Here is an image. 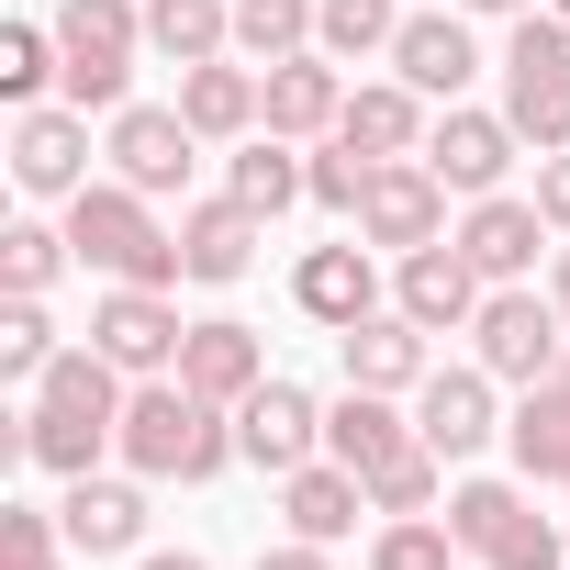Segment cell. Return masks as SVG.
<instances>
[{
	"instance_id": "6da1fadb",
	"label": "cell",
	"mask_w": 570,
	"mask_h": 570,
	"mask_svg": "<svg viewBox=\"0 0 570 570\" xmlns=\"http://www.w3.org/2000/svg\"><path fill=\"white\" fill-rule=\"evenodd\" d=\"M124 370L101 358V347H68L46 381H35V403H23V448H35V470H57V481H79V470H101V448H124Z\"/></svg>"
},
{
	"instance_id": "7a4b0ae2",
	"label": "cell",
	"mask_w": 570,
	"mask_h": 570,
	"mask_svg": "<svg viewBox=\"0 0 570 570\" xmlns=\"http://www.w3.org/2000/svg\"><path fill=\"white\" fill-rule=\"evenodd\" d=\"M124 459H135V481H213V470L235 459V414L202 403L179 370H168V381H135V403H124Z\"/></svg>"
},
{
	"instance_id": "3957f363",
	"label": "cell",
	"mask_w": 570,
	"mask_h": 570,
	"mask_svg": "<svg viewBox=\"0 0 570 570\" xmlns=\"http://www.w3.org/2000/svg\"><path fill=\"white\" fill-rule=\"evenodd\" d=\"M68 246H79V268H101V279H135V292H179V235L146 213V190L135 179H90L79 202H68Z\"/></svg>"
},
{
	"instance_id": "277c9868",
	"label": "cell",
	"mask_w": 570,
	"mask_h": 570,
	"mask_svg": "<svg viewBox=\"0 0 570 570\" xmlns=\"http://www.w3.org/2000/svg\"><path fill=\"white\" fill-rule=\"evenodd\" d=\"M57 90L79 101V112H124V79H135V57H146V12L135 0H57Z\"/></svg>"
},
{
	"instance_id": "5b68a950",
	"label": "cell",
	"mask_w": 570,
	"mask_h": 570,
	"mask_svg": "<svg viewBox=\"0 0 570 570\" xmlns=\"http://www.w3.org/2000/svg\"><path fill=\"white\" fill-rule=\"evenodd\" d=\"M503 124L548 157V146H570V23L548 12H514V46H503Z\"/></svg>"
},
{
	"instance_id": "8992f818",
	"label": "cell",
	"mask_w": 570,
	"mask_h": 570,
	"mask_svg": "<svg viewBox=\"0 0 570 570\" xmlns=\"http://www.w3.org/2000/svg\"><path fill=\"white\" fill-rule=\"evenodd\" d=\"M470 347H481L492 381L537 392V381H559V358H570V314H559V292H525V279H503V292L470 314Z\"/></svg>"
},
{
	"instance_id": "52a82bcc",
	"label": "cell",
	"mask_w": 570,
	"mask_h": 570,
	"mask_svg": "<svg viewBox=\"0 0 570 570\" xmlns=\"http://www.w3.org/2000/svg\"><path fill=\"white\" fill-rule=\"evenodd\" d=\"M448 537H459L481 570H559V559H570V537H559L514 481H459V492H448Z\"/></svg>"
},
{
	"instance_id": "ba28073f",
	"label": "cell",
	"mask_w": 570,
	"mask_h": 570,
	"mask_svg": "<svg viewBox=\"0 0 570 570\" xmlns=\"http://www.w3.org/2000/svg\"><path fill=\"white\" fill-rule=\"evenodd\" d=\"M90 347H101L124 381H168V370H179V347H190V325H179V303H168V292H135V279H112L101 314H90Z\"/></svg>"
},
{
	"instance_id": "9c48e42d",
	"label": "cell",
	"mask_w": 570,
	"mask_h": 570,
	"mask_svg": "<svg viewBox=\"0 0 570 570\" xmlns=\"http://www.w3.org/2000/svg\"><path fill=\"white\" fill-rule=\"evenodd\" d=\"M235 459H257L268 481H292L303 459H325V403H314L303 381H279V370H268V381L235 403Z\"/></svg>"
},
{
	"instance_id": "30bf717a",
	"label": "cell",
	"mask_w": 570,
	"mask_h": 570,
	"mask_svg": "<svg viewBox=\"0 0 570 570\" xmlns=\"http://www.w3.org/2000/svg\"><path fill=\"white\" fill-rule=\"evenodd\" d=\"M12 179H23L35 202H79V190H90V112H79V101L12 112Z\"/></svg>"
},
{
	"instance_id": "8fae6325",
	"label": "cell",
	"mask_w": 570,
	"mask_h": 570,
	"mask_svg": "<svg viewBox=\"0 0 570 570\" xmlns=\"http://www.w3.org/2000/svg\"><path fill=\"white\" fill-rule=\"evenodd\" d=\"M101 157H112V179H135L146 202H168L179 179H190V157H202V135H190V112L168 101V112H146V101H124L112 112V135H101Z\"/></svg>"
},
{
	"instance_id": "7c38bea8",
	"label": "cell",
	"mask_w": 570,
	"mask_h": 570,
	"mask_svg": "<svg viewBox=\"0 0 570 570\" xmlns=\"http://www.w3.org/2000/svg\"><path fill=\"white\" fill-rule=\"evenodd\" d=\"M358 235L392 246V257L436 246V235H448V179H436L425 157H381V179H370V202H358Z\"/></svg>"
},
{
	"instance_id": "4fadbf2b",
	"label": "cell",
	"mask_w": 570,
	"mask_h": 570,
	"mask_svg": "<svg viewBox=\"0 0 570 570\" xmlns=\"http://www.w3.org/2000/svg\"><path fill=\"white\" fill-rule=\"evenodd\" d=\"M392 303H403L425 336H448V325H470V314L492 303V279L470 268V246H459V235H436V246H414V257L392 268Z\"/></svg>"
},
{
	"instance_id": "5bb4252c",
	"label": "cell",
	"mask_w": 570,
	"mask_h": 570,
	"mask_svg": "<svg viewBox=\"0 0 570 570\" xmlns=\"http://www.w3.org/2000/svg\"><path fill=\"white\" fill-rule=\"evenodd\" d=\"M414 436L436 448V459H481L492 436H503V414H492V370L470 358V370H425V392H414Z\"/></svg>"
},
{
	"instance_id": "9a60e30c",
	"label": "cell",
	"mask_w": 570,
	"mask_h": 570,
	"mask_svg": "<svg viewBox=\"0 0 570 570\" xmlns=\"http://www.w3.org/2000/svg\"><path fill=\"white\" fill-rule=\"evenodd\" d=\"M559 224L537 213V190L514 202V190H481L470 202V224H459V246H470V268L492 279V292H503V279H537V246H548Z\"/></svg>"
},
{
	"instance_id": "2e32d148",
	"label": "cell",
	"mask_w": 570,
	"mask_h": 570,
	"mask_svg": "<svg viewBox=\"0 0 570 570\" xmlns=\"http://www.w3.org/2000/svg\"><path fill=\"white\" fill-rule=\"evenodd\" d=\"M514 146H525V135H514L503 112H459V101H448V112H436V135H425V168H436L459 202H481V190H503Z\"/></svg>"
},
{
	"instance_id": "e0dca14e",
	"label": "cell",
	"mask_w": 570,
	"mask_h": 570,
	"mask_svg": "<svg viewBox=\"0 0 570 570\" xmlns=\"http://www.w3.org/2000/svg\"><path fill=\"white\" fill-rule=\"evenodd\" d=\"M257 79H268V135H292V146H325V135L347 124V79H336V57H325V46L279 57V68H257Z\"/></svg>"
},
{
	"instance_id": "ac0fdd59",
	"label": "cell",
	"mask_w": 570,
	"mask_h": 570,
	"mask_svg": "<svg viewBox=\"0 0 570 570\" xmlns=\"http://www.w3.org/2000/svg\"><path fill=\"white\" fill-rule=\"evenodd\" d=\"M392 79H414L425 101H459V90L481 79L470 12H403V35H392Z\"/></svg>"
},
{
	"instance_id": "d6986e66",
	"label": "cell",
	"mask_w": 570,
	"mask_h": 570,
	"mask_svg": "<svg viewBox=\"0 0 570 570\" xmlns=\"http://www.w3.org/2000/svg\"><path fill=\"white\" fill-rule=\"evenodd\" d=\"M179 112H190L202 146H246L268 124V79L235 68V57H202V68H179Z\"/></svg>"
},
{
	"instance_id": "ffe728a7",
	"label": "cell",
	"mask_w": 570,
	"mask_h": 570,
	"mask_svg": "<svg viewBox=\"0 0 570 570\" xmlns=\"http://www.w3.org/2000/svg\"><path fill=\"white\" fill-rule=\"evenodd\" d=\"M257 235H268V224H257L235 190H213V202H190V213H179V268L202 279V292H224V279H246Z\"/></svg>"
},
{
	"instance_id": "44dd1931",
	"label": "cell",
	"mask_w": 570,
	"mask_h": 570,
	"mask_svg": "<svg viewBox=\"0 0 570 570\" xmlns=\"http://www.w3.org/2000/svg\"><path fill=\"white\" fill-rule=\"evenodd\" d=\"M336 347H347V381H358V392H425V325H414L403 303L358 314Z\"/></svg>"
},
{
	"instance_id": "7402d4cb",
	"label": "cell",
	"mask_w": 570,
	"mask_h": 570,
	"mask_svg": "<svg viewBox=\"0 0 570 570\" xmlns=\"http://www.w3.org/2000/svg\"><path fill=\"white\" fill-rule=\"evenodd\" d=\"M57 525H68V548H79V559H124V548H146V492H135V481L79 470V481H68V503H57Z\"/></svg>"
},
{
	"instance_id": "603a6c76",
	"label": "cell",
	"mask_w": 570,
	"mask_h": 570,
	"mask_svg": "<svg viewBox=\"0 0 570 570\" xmlns=\"http://www.w3.org/2000/svg\"><path fill=\"white\" fill-rule=\"evenodd\" d=\"M292 303L314 314V325H358V314H381V268H370V235L358 246H314L303 268H292Z\"/></svg>"
},
{
	"instance_id": "cb8c5ba5",
	"label": "cell",
	"mask_w": 570,
	"mask_h": 570,
	"mask_svg": "<svg viewBox=\"0 0 570 570\" xmlns=\"http://www.w3.org/2000/svg\"><path fill=\"white\" fill-rule=\"evenodd\" d=\"M279 514H292V537L336 548V537H358V514H370V481H358L347 459H303L292 481H279Z\"/></svg>"
},
{
	"instance_id": "d4e9b609",
	"label": "cell",
	"mask_w": 570,
	"mask_h": 570,
	"mask_svg": "<svg viewBox=\"0 0 570 570\" xmlns=\"http://www.w3.org/2000/svg\"><path fill=\"white\" fill-rule=\"evenodd\" d=\"M179 381L202 392V403H246L257 381H268V347H257V325H190V347H179Z\"/></svg>"
},
{
	"instance_id": "484cf974",
	"label": "cell",
	"mask_w": 570,
	"mask_h": 570,
	"mask_svg": "<svg viewBox=\"0 0 570 570\" xmlns=\"http://www.w3.org/2000/svg\"><path fill=\"white\" fill-rule=\"evenodd\" d=\"M403 448H414V414H392V392H358V381H347V392L325 403V459H347L358 481H370L381 459H403Z\"/></svg>"
},
{
	"instance_id": "4316f807",
	"label": "cell",
	"mask_w": 570,
	"mask_h": 570,
	"mask_svg": "<svg viewBox=\"0 0 570 570\" xmlns=\"http://www.w3.org/2000/svg\"><path fill=\"white\" fill-rule=\"evenodd\" d=\"M347 146H370V157H425V90L414 79H370V90H347V124H336Z\"/></svg>"
},
{
	"instance_id": "83f0119b",
	"label": "cell",
	"mask_w": 570,
	"mask_h": 570,
	"mask_svg": "<svg viewBox=\"0 0 570 570\" xmlns=\"http://www.w3.org/2000/svg\"><path fill=\"white\" fill-rule=\"evenodd\" d=\"M224 190H235V202H246V213L268 224V213H292V202H303L314 179H303V146H292V135H268V124H257V135L235 146V168H224Z\"/></svg>"
},
{
	"instance_id": "f1b7e54d",
	"label": "cell",
	"mask_w": 570,
	"mask_h": 570,
	"mask_svg": "<svg viewBox=\"0 0 570 570\" xmlns=\"http://www.w3.org/2000/svg\"><path fill=\"white\" fill-rule=\"evenodd\" d=\"M146 46H157L168 68L224 57V46H235V0H146Z\"/></svg>"
},
{
	"instance_id": "f546056e",
	"label": "cell",
	"mask_w": 570,
	"mask_h": 570,
	"mask_svg": "<svg viewBox=\"0 0 570 570\" xmlns=\"http://www.w3.org/2000/svg\"><path fill=\"white\" fill-rule=\"evenodd\" d=\"M503 436H514V470H525V481H570V392H559V381H537Z\"/></svg>"
},
{
	"instance_id": "4dcf8cb0",
	"label": "cell",
	"mask_w": 570,
	"mask_h": 570,
	"mask_svg": "<svg viewBox=\"0 0 570 570\" xmlns=\"http://www.w3.org/2000/svg\"><path fill=\"white\" fill-rule=\"evenodd\" d=\"M68 347H57V314H46V292H12V303H0V381H46Z\"/></svg>"
},
{
	"instance_id": "1f68e13d",
	"label": "cell",
	"mask_w": 570,
	"mask_h": 570,
	"mask_svg": "<svg viewBox=\"0 0 570 570\" xmlns=\"http://www.w3.org/2000/svg\"><path fill=\"white\" fill-rule=\"evenodd\" d=\"M57 23H0V101H12V112H35L46 90H57Z\"/></svg>"
},
{
	"instance_id": "d6a6232c",
	"label": "cell",
	"mask_w": 570,
	"mask_h": 570,
	"mask_svg": "<svg viewBox=\"0 0 570 570\" xmlns=\"http://www.w3.org/2000/svg\"><path fill=\"white\" fill-rule=\"evenodd\" d=\"M314 12H325V0H235V46H246L257 68H279V57L314 46Z\"/></svg>"
},
{
	"instance_id": "836d02e7",
	"label": "cell",
	"mask_w": 570,
	"mask_h": 570,
	"mask_svg": "<svg viewBox=\"0 0 570 570\" xmlns=\"http://www.w3.org/2000/svg\"><path fill=\"white\" fill-rule=\"evenodd\" d=\"M392 35H403V12H392V0H325V12H314V46L347 68V57H392Z\"/></svg>"
},
{
	"instance_id": "e575fe53",
	"label": "cell",
	"mask_w": 570,
	"mask_h": 570,
	"mask_svg": "<svg viewBox=\"0 0 570 570\" xmlns=\"http://www.w3.org/2000/svg\"><path fill=\"white\" fill-rule=\"evenodd\" d=\"M436 492H448V459H436L425 436H414L403 459H381V470H370V514H425Z\"/></svg>"
},
{
	"instance_id": "d590c367",
	"label": "cell",
	"mask_w": 570,
	"mask_h": 570,
	"mask_svg": "<svg viewBox=\"0 0 570 570\" xmlns=\"http://www.w3.org/2000/svg\"><path fill=\"white\" fill-rule=\"evenodd\" d=\"M448 559H459L448 514H381V537H370V570H448Z\"/></svg>"
},
{
	"instance_id": "8d00e7d4",
	"label": "cell",
	"mask_w": 570,
	"mask_h": 570,
	"mask_svg": "<svg viewBox=\"0 0 570 570\" xmlns=\"http://www.w3.org/2000/svg\"><path fill=\"white\" fill-rule=\"evenodd\" d=\"M303 179H314V202H325V213H358V202H370V179H381V157H370V146H347V135H325V146L303 157Z\"/></svg>"
},
{
	"instance_id": "74e56055",
	"label": "cell",
	"mask_w": 570,
	"mask_h": 570,
	"mask_svg": "<svg viewBox=\"0 0 570 570\" xmlns=\"http://www.w3.org/2000/svg\"><path fill=\"white\" fill-rule=\"evenodd\" d=\"M79 246L68 235H46V224H12L0 235V292H57V268H68Z\"/></svg>"
},
{
	"instance_id": "f35d334b",
	"label": "cell",
	"mask_w": 570,
	"mask_h": 570,
	"mask_svg": "<svg viewBox=\"0 0 570 570\" xmlns=\"http://www.w3.org/2000/svg\"><path fill=\"white\" fill-rule=\"evenodd\" d=\"M68 525L57 514H23V503H0V570H57Z\"/></svg>"
},
{
	"instance_id": "ab89813d",
	"label": "cell",
	"mask_w": 570,
	"mask_h": 570,
	"mask_svg": "<svg viewBox=\"0 0 570 570\" xmlns=\"http://www.w3.org/2000/svg\"><path fill=\"white\" fill-rule=\"evenodd\" d=\"M537 213L570 235V146H548V157H537Z\"/></svg>"
},
{
	"instance_id": "60d3db41",
	"label": "cell",
	"mask_w": 570,
	"mask_h": 570,
	"mask_svg": "<svg viewBox=\"0 0 570 570\" xmlns=\"http://www.w3.org/2000/svg\"><path fill=\"white\" fill-rule=\"evenodd\" d=\"M257 570H336V559H325L314 537H292V548H257Z\"/></svg>"
},
{
	"instance_id": "b9f144b4",
	"label": "cell",
	"mask_w": 570,
	"mask_h": 570,
	"mask_svg": "<svg viewBox=\"0 0 570 570\" xmlns=\"http://www.w3.org/2000/svg\"><path fill=\"white\" fill-rule=\"evenodd\" d=\"M146 570H213V559H190V548H157V559H146Z\"/></svg>"
},
{
	"instance_id": "7bdbcfd3",
	"label": "cell",
	"mask_w": 570,
	"mask_h": 570,
	"mask_svg": "<svg viewBox=\"0 0 570 570\" xmlns=\"http://www.w3.org/2000/svg\"><path fill=\"white\" fill-rule=\"evenodd\" d=\"M548 292H559V314H570V246H559V268H548Z\"/></svg>"
},
{
	"instance_id": "ee69618b",
	"label": "cell",
	"mask_w": 570,
	"mask_h": 570,
	"mask_svg": "<svg viewBox=\"0 0 570 570\" xmlns=\"http://www.w3.org/2000/svg\"><path fill=\"white\" fill-rule=\"evenodd\" d=\"M459 12H537V0H459Z\"/></svg>"
},
{
	"instance_id": "f6af8a7d",
	"label": "cell",
	"mask_w": 570,
	"mask_h": 570,
	"mask_svg": "<svg viewBox=\"0 0 570 570\" xmlns=\"http://www.w3.org/2000/svg\"><path fill=\"white\" fill-rule=\"evenodd\" d=\"M548 12H559V23H570V0H548Z\"/></svg>"
},
{
	"instance_id": "bcb514c9",
	"label": "cell",
	"mask_w": 570,
	"mask_h": 570,
	"mask_svg": "<svg viewBox=\"0 0 570 570\" xmlns=\"http://www.w3.org/2000/svg\"><path fill=\"white\" fill-rule=\"evenodd\" d=\"M559 392H570V358H559Z\"/></svg>"
},
{
	"instance_id": "7dc6e473",
	"label": "cell",
	"mask_w": 570,
	"mask_h": 570,
	"mask_svg": "<svg viewBox=\"0 0 570 570\" xmlns=\"http://www.w3.org/2000/svg\"><path fill=\"white\" fill-rule=\"evenodd\" d=\"M559 492H570V481H559Z\"/></svg>"
}]
</instances>
